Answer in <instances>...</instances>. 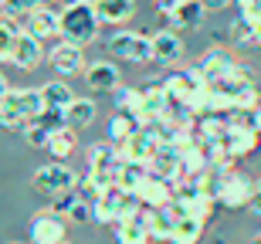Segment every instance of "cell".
<instances>
[{"instance_id":"obj_1","label":"cell","mask_w":261,"mask_h":244,"mask_svg":"<svg viewBox=\"0 0 261 244\" xmlns=\"http://www.w3.org/2000/svg\"><path fill=\"white\" fill-rule=\"evenodd\" d=\"M0 112H4V129H20L28 122H34L38 116H44V95L41 88H10L7 95L0 98Z\"/></svg>"},{"instance_id":"obj_2","label":"cell","mask_w":261,"mask_h":244,"mask_svg":"<svg viewBox=\"0 0 261 244\" xmlns=\"http://www.w3.org/2000/svg\"><path fill=\"white\" fill-rule=\"evenodd\" d=\"M98 28H102V20H98L92 0L61 10V41H71L78 48H85L98 38Z\"/></svg>"},{"instance_id":"obj_3","label":"cell","mask_w":261,"mask_h":244,"mask_svg":"<svg viewBox=\"0 0 261 244\" xmlns=\"http://www.w3.org/2000/svg\"><path fill=\"white\" fill-rule=\"evenodd\" d=\"M34 190L41 197H65V194H75L78 190V173L71 170L68 163H44L41 170H34Z\"/></svg>"},{"instance_id":"obj_4","label":"cell","mask_w":261,"mask_h":244,"mask_svg":"<svg viewBox=\"0 0 261 244\" xmlns=\"http://www.w3.org/2000/svg\"><path fill=\"white\" fill-rule=\"evenodd\" d=\"M258 146H261V136H258V129L251 126V116H248V112H234V116L227 119L224 149H227L234 159H244V156H251Z\"/></svg>"},{"instance_id":"obj_5","label":"cell","mask_w":261,"mask_h":244,"mask_svg":"<svg viewBox=\"0 0 261 244\" xmlns=\"http://www.w3.org/2000/svg\"><path fill=\"white\" fill-rule=\"evenodd\" d=\"M139 207H143V204H139V197L112 183L106 194L98 197V204H95V221H98V224H116V221H122V217H133Z\"/></svg>"},{"instance_id":"obj_6","label":"cell","mask_w":261,"mask_h":244,"mask_svg":"<svg viewBox=\"0 0 261 244\" xmlns=\"http://www.w3.org/2000/svg\"><path fill=\"white\" fill-rule=\"evenodd\" d=\"M109 51L122 61L146 65V61H153V38L149 34H139V31H116L109 38Z\"/></svg>"},{"instance_id":"obj_7","label":"cell","mask_w":261,"mask_h":244,"mask_svg":"<svg viewBox=\"0 0 261 244\" xmlns=\"http://www.w3.org/2000/svg\"><path fill=\"white\" fill-rule=\"evenodd\" d=\"M156 153H160V132H156V126H139L133 136L119 146L122 163H143V166H149V159H153Z\"/></svg>"},{"instance_id":"obj_8","label":"cell","mask_w":261,"mask_h":244,"mask_svg":"<svg viewBox=\"0 0 261 244\" xmlns=\"http://www.w3.org/2000/svg\"><path fill=\"white\" fill-rule=\"evenodd\" d=\"M119 166H122V156H119V146L112 143H95V146H88V176H95L98 183L112 186L116 183V173Z\"/></svg>"},{"instance_id":"obj_9","label":"cell","mask_w":261,"mask_h":244,"mask_svg":"<svg viewBox=\"0 0 261 244\" xmlns=\"http://www.w3.org/2000/svg\"><path fill=\"white\" fill-rule=\"evenodd\" d=\"M251 190H254L251 180L231 170V173L221 176V186H217V204L227 207V210H241V207L251 204Z\"/></svg>"},{"instance_id":"obj_10","label":"cell","mask_w":261,"mask_h":244,"mask_svg":"<svg viewBox=\"0 0 261 244\" xmlns=\"http://www.w3.org/2000/svg\"><path fill=\"white\" fill-rule=\"evenodd\" d=\"M68 234L65 217L55 210H41L31 217V244H61Z\"/></svg>"},{"instance_id":"obj_11","label":"cell","mask_w":261,"mask_h":244,"mask_svg":"<svg viewBox=\"0 0 261 244\" xmlns=\"http://www.w3.org/2000/svg\"><path fill=\"white\" fill-rule=\"evenodd\" d=\"M48 61H51V68L58 71V78H71L78 71H85V51L78 44H71V41H58L48 51Z\"/></svg>"},{"instance_id":"obj_12","label":"cell","mask_w":261,"mask_h":244,"mask_svg":"<svg viewBox=\"0 0 261 244\" xmlns=\"http://www.w3.org/2000/svg\"><path fill=\"white\" fill-rule=\"evenodd\" d=\"M24 34L38 41H48V38H61V14L55 7H38L34 14L24 17Z\"/></svg>"},{"instance_id":"obj_13","label":"cell","mask_w":261,"mask_h":244,"mask_svg":"<svg viewBox=\"0 0 261 244\" xmlns=\"http://www.w3.org/2000/svg\"><path fill=\"white\" fill-rule=\"evenodd\" d=\"M197 68H200V75L214 85V82L231 78L234 68H238V58H234L227 48H211V51L200 58V65H197Z\"/></svg>"},{"instance_id":"obj_14","label":"cell","mask_w":261,"mask_h":244,"mask_svg":"<svg viewBox=\"0 0 261 244\" xmlns=\"http://www.w3.org/2000/svg\"><path fill=\"white\" fill-rule=\"evenodd\" d=\"M173 183H166V180H160V176H146L143 183H139V190H136V197H139V204L146 207V210H160V207H170L173 204Z\"/></svg>"},{"instance_id":"obj_15","label":"cell","mask_w":261,"mask_h":244,"mask_svg":"<svg viewBox=\"0 0 261 244\" xmlns=\"http://www.w3.org/2000/svg\"><path fill=\"white\" fill-rule=\"evenodd\" d=\"M166 112H170V98H166L163 85L143 88V112H139V126H160V122H166Z\"/></svg>"},{"instance_id":"obj_16","label":"cell","mask_w":261,"mask_h":244,"mask_svg":"<svg viewBox=\"0 0 261 244\" xmlns=\"http://www.w3.org/2000/svg\"><path fill=\"white\" fill-rule=\"evenodd\" d=\"M203 17H207V7H203L200 0H184V4H180L173 14H166L163 20H166L170 31L180 34V31H197L203 24Z\"/></svg>"},{"instance_id":"obj_17","label":"cell","mask_w":261,"mask_h":244,"mask_svg":"<svg viewBox=\"0 0 261 244\" xmlns=\"http://www.w3.org/2000/svg\"><path fill=\"white\" fill-rule=\"evenodd\" d=\"M180 58H184V38L170 28L156 31L153 34V61L156 65H176Z\"/></svg>"},{"instance_id":"obj_18","label":"cell","mask_w":261,"mask_h":244,"mask_svg":"<svg viewBox=\"0 0 261 244\" xmlns=\"http://www.w3.org/2000/svg\"><path fill=\"white\" fill-rule=\"evenodd\" d=\"M85 85L92 92H116L122 85V71L116 68V61H95L85 71Z\"/></svg>"},{"instance_id":"obj_19","label":"cell","mask_w":261,"mask_h":244,"mask_svg":"<svg viewBox=\"0 0 261 244\" xmlns=\"http://www.w3.org/2000/svg\"><path fill=\"white\" fill-rule=\"evenodd\" d=\"M92 7L106 28H122L126 20H133L136 0H92Z\"/></svg>"},{"instance_id":"obj_20","label":"cell","mask_w":261,"mask_h":244,"mask_svg":"<svg viewBox=\"0 0 261 244\" xmlns=\"http://www.w3.org/2000/svg\"><path fill=\"white\" fill-rule=\"evenodd\" d=\"M160 85H163L170 105H187V109H190V102H194V95H197V85L190 82L187 71H170Z\"/></svg>"},{"instance_id":"obj_21","label":"cell","mask_w":261,"mask_h":244,"mask_svg":"<svg viewBox=\"0 0 261 244\" xmlns=\"http://www.w3.org/2000/svg\"><path fill=\"white\" fill-rule=\"evenodd\" d=\"M44 58H48V51L41 48V41H38V38H31V34H20L17 48H14V58H10V65H17L20 71H34Z\"/></svg>"},{"instance_id":"obj_22","label":"cell","mask_w":261,"mask_h":244,"mask_svg":"<svg viewBox=\"0 0 261 244\" xmlns=\"http://www.w3.org/2000/svg\"><path fill=\"white\" fill-rule=\"evenodd\" d=\"M112 231H116V244H149L153 241V237H149V227H146L143 217H139V210H136L133 217L116 221Z\"/></svg>"},{"instance_id":"obj_23","label":"cell","mask_w":261,"mask_h":244,"mask_svg":"<svg viewBox=\"0 0 261 244\" xmlns=\"http://www.w3.org/2000/svg\"><path fill=\"white\" fill-rule=\"evenodd\" d=\"M203 227H207L203 217L180 214V217H176V227H173V237H170V241H173V244H200Z\"/></svg>"},{"instance_id":"obj_24","label":"cell","mask_w":261,"mask_h":244,"mask_svg":"<svg viewBox=\"0 0 261 244\" xmlns=\"http://www.w3.org/2000/svg\"><path fill=\"white\" fill-rule=\"evenodd\" d=\"M20 34H24V24H17V17H10V14H0V65L14 58Z\"/></svg>"},{"instance_id":"obj_25","label":"cell","mask_w":261,"mask_h":244,"mask_svg":"<svg viewBox=\"0 0 261 244\" xmlns=\"http://www.w3.org/2000/svg\"><path fill=\"white\" fill-rule=\"evenodd\" d=\"M41 95H44V109L48 112H61L65 116V109L75 102V92H71V85L68 82H48V85L41 88Z\"/></svg>"},{"instance_id":"obj_26","label":"cell","mask_w":261,"mask_h":244,"mask_svg":"<svg viewBox=\"0 0 261 244\" xmlns=\"http://www.w3.org/2000/svg\"><path fill=\"white\" fill-rule=\"evenodd\" d=\"M197 139H200V146H214V143H224L227 136V119L224 116H200L194 126Z\"/></svg>"},{"instance_id":"obj_27","label":"cell","mask_w":261,"mask_h":244,"mask_svg":"<svg viewBox=\"0 0 261 244\" xmlns=\"http://www.w3.org/2000/svg\"><path fill=\"white\" fill-rule=\"evenodd\" d=\"M176 210L173 207H160V210H149V237L153 241H170L176 227Z\"/></svg>"},{"instance_id":"obj_28","label":"cell","mask_w":261,"mask_h":244,"mask_svg":"<svg viewBox=\"0 0 261 244\" xmlns=\"http://www.w3.org/2000/svg\"><path fill=\"white\" fill-rule=\"evenodd\" d=\"M75 146H78V136H75V129H68V126H58L48 139V153L55 156V163H65L75 153Z\"/></svg>"},{"instance_id":"obj_29","label":"cell","mask_w":261,"mask_h":244,"mask_svg":"<svg viewBox=\"0 0 261 244\" xmlns=\"http://www.w3.org/2000/svg\"><path fill=\"white\" fill-rule=\"evenodd\" d=\"M136 129H139V119L133 112H112V119H109V143L112 146H122Z\"/></svg>"},{"instance_id":"obj_30","label":"cell","mask_w":261,"mask_h":244,"mask_svg":"<svg viewBox=\"0 0 261 244\" xmlns=\"http://www.w3.org/2000/svg\"><path fill=\"white\" fill-rule=\"evenodd\" d=\"M92 119H95V102H92V98H75V102L65 109V126L75 129V132L92 126Z\"/></svg>"},{"instance_id":"obj_31","label":"cell","mask_w":261,"mask_h":244,"mask_svg":"<svg viewBox=\"0 0 261 244\" xmlns=\"http://www.w3.org/2000/svg\"><path fill=\"white\" fill-rule=\"evenodd\" d=\"M112 98H116V112H133V116L139 119V112H143V88L119 85L116 92H112Z\"/></svg>"},{"instance_id":"obj_32","label":"cell","mask_w":261,"mask_h":244,"mask_svg":"<svg viewBox=\"0 0 261 244\" xmlns=\"http://www.w3.org/2000/svg\"><path fill=\"white\" fill-rule=\"evenodd\" d=\"M146 176H149V166H143V163H122V166H119V173H116V186H122V190L136 194Z\"/></svg>"},{"instance_id":"obj_33","label":"cell","mask_w":261,"mask_h":244,"mask_svg":"<svg viewBox=\"0 0 261 244\" xmlns=\"http://www.w3.org/2000/svg\"><path fill=\"white\" fill-rule=\"evenodd\" d=\"M106 190H109L106 183H98L95 176H88V173H85L82 180H78V190H75V194L82 197V200H88V204H98V197L106 194Z\"/></svg>"},{"instance_id":"obj_34","label":"cell","mask_w":261,"mask_h":244,"mask_svg":"<svg viewBox=\"0 0 261 244\" xmlns=\"http://www.w3.org/2000/svg\"><path fill=\"white\" fill-rule=\"evenodd\" d=\"M75 224H88V221H95V204H88V200H82V197H75V204L68 207V214Z\"/></svg>"},{"instance_id":"obj_35","label":"cell","mask_w":261,"mask_h":244,"mask_svg":"<svg viewBox=\"0 0 261 244\" xmlns=\"http://www.w3.org/2000/svg\"><path fill=\"white\" fill-rule=\"evenodd\" d=\"M38 7H41V0H7L4 4V14H10V17H28Z\"/></svg>"},{"instance_id":"obj_36","label":"cell","mask_w":261,"mask_h":244,"mask_svg":"<svg viewBox=\"0 0 261 244\" xmlns=\"http://www.w3.org/2000/svg\"><path fill=\"white\" fill-rule=\"evenodd\" d=\"M248 24H261V0H234Z\"/></svg>"},{"instance_id":"obj_37","label":"cell","mask_w":261,"mask_h":244,"mask_svg":"<svg viewBox=\"0 0 261 244\" xmlns=\"http://www.w3.org/2000/svg\"><path fill=\"white\" fill-rule=\"evenodd\" d=\"M153 4H156V10H160V14H163V17H166V14H173V10L180 7L184 0H153Z\"/></svg>"},{"instance_id":"obj_38","label":"cell","mask_w":261,"mask_h":244,"mask_svg":"<svg viewBox=\"0 0 261 244\" xmlns=\"http://www.w3.org/2000/svg\"><path fill=\"white\" fill-rule=\"evenodd\" d=\"M254 210V214L261 217V183H254V190H251V204H248Z\"/></svg>"},{"instance_id":"obj_39","label":"cell","mask_w":261,"mask_h":244,"mask_svg":"<svg viewBox=\"0 0 261 244\" xmlns=\"http://www.w3.org/2000/svg\"><path fill=\"white\" fill-rule=\"evenodd\" d=\"M200 4H203L207 10H224V7H231L234 0H200Z\"/></svg>"},{"instance_id":"obj_40","label":"cell","mask_w":261,"mask_h":244,"mask_svg":"<svg viewBox=\"0 0 261 244\" xmlns=\"http://www.w3.org/2000/svg\"><path fill=\"white\" fill-rule=\"evenodd\" d=\"M251 126L258 129V136H261V105H258V109H251Z\"/></svg>"},{"instance_id":"obj_41","label":"cell","mask_w":261,"mask_h":244,"mask_svg":"<svg viewBox=\"0 0 261 244\" xmlns=\"http://www.w3.org/2000/svg\"><path fill=\"white\" fill-rule=\"evenodd\" d=\"M58 4H61V10H65V7H75V4H85V0H58Z\"/></svg>"},{"instance_id":"obj_42","label":"cell","mask_w":261,"mask_h":244,"mask_svg":"<svg viewBox=\"0 0 261 244\" xmlns=\"http://www.w3.org/2000/svg\"><path fill=\"white\" fill-rule=\"evenodd\" d=\"M7 92H10V88H7V78H4V75H0V98L7 95Z\"/></svg>"},{"instance_id":"obj_43","label":"cell","mask_w":261,"mask_h":244,"mask_svg":"<svg viewBox=\"0 0 261 244\" xmlns=\"http://www.w3.org/2000/svg\"><path fill=\"white\" fill-rule=\"evenodd\" d=\"M51 4H58V0H41V7H51Z\"/></svg>"},{"instance_id":"obj_44","label":"cell","mask_w":261,"mask_h":244,"mask_svg":"<svg viewBox=\"0 0 261 244\" xmlns=\"http://www.w3.org/2000/svg\"><path fill=\"white\" fill-rule=\"evenodd\" d=\"M0 129H4V112H0Z\"/></svg>"},{"instance_id":"obj_45","label":"cell","mask_w":261,"mask_h":244,"mask_svg":"<svg viewBox=\"0 0 261 244\" xmlns=\"http://www.w3.org/2000/svg\"><path fill=\"white\" fill-rule=\"evenodd\" d=\"M251 244H261V237H258V241H251Z\"/></svg>"},{"instance_id":"obj_46","label":"cell","mask_w":261,"mask_h":244,"mask_svg":"<svg viewBox=\"0 0 261 244\" xmlns=\"http://www.w3.org/2000/svg\"><path fill=\"white\" fill-rule=\"evenodd\" d=\"M4 4H7V0H0V7H4Z\"/></svg>"},{"instance_id":"obj_47","label":"cell","mask_w":261,"mask_h":244,"mask_svg":"<svg viewBox=\"0 0 261 244\" xmlns=\"http://www.w3.org/2000/svg\"><path fill=\"white\" fill-rule=\"evenodd\" d=\"M61 244H68V241H61Z\"/></svg>"}]
</instances>
